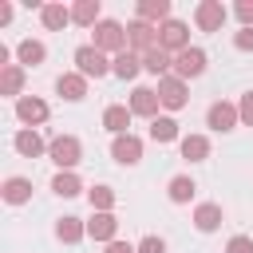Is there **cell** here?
<instances>
[{"label":"cell","mask_w":253,"mask_h":253,"mask_svg":"<svg viewBox=\"0 0 253 253\" xmlns=\"http://www.w3.org/2000/svg\"><path fill=\"white\" fill-rule=\"evenodd\" d=\"M95 47L107 55V51H126V28L119 24V20H99L95 24Z\"/></svg>","instance_id":"3957f363"},{"label":"cell","mask_w":253,"mask_h":253,"mask_svg":"<svg viewBox=\"0 0 253 253\" xmlns=\"http://www.w3.org/2000/svg\"><path fill=\"white\" fill-rule=\"evenodd\" d=\"M158 99H162V107L166 111H182L186 107V95H190V87H186V79H178V75H166V79H158Z\"/></svg>","instance_id":"8992f818"},{"label":"cell","mask_w":253,"mask_h":253,"mask_svg":"<svg viewBox=\"0 0 253 253\" xmlns=\"http://www.w3.org/2000/svg\"><path fill=\"white\" fill-rule=\"evenodd\" d=\"M126 107H130V115H142V119H150V123H154V119H158L162 99H158V91H154V87H134Z\"/></svg>","instance_id":"30bf717a"},{"label":"cell","mask_w":253,"mask_h":253,"mask_svg":"<svg viewBox=\"0 0 253 253\" xmlns=\"http://www.w3.org/2000/svg\"><path fill=\"white\" fill-rule=\"evenodd\" d=\"M233 16L241 20V28H253V0H237V8H233Z\"/></svg>","instance_id":"1f68e13d"},{"label":"cell","mask_w":253,"mask_h":253,"mask_svg":"<svg viewBox=\"0 0 253 253\" xmlns=\"http://www.w3.org/2000/svg\"><path fill=\"white\" fill-rule=\"evenodd\" d=\"M103 16H99V0H79L71 4V24H83V28H95Z\"/></svg>","instance_id":"484cf974"},{"label":"cell","mask_w":253,"mask_h":253,"mask_svg":"<svg viewBox=\"0 0 253 253\" xmlns=\"http://www.w3.org/2000/svg\"><path fill=\"white\" fill-rule=\"evenodd\" d=\"M111 71H115V75H119V79H134V75H138V71H142V55H138V51H130V47H126V51H119V55H115V59H111Z\"/></svg>","instance_id":"44dd1931"},{"label":"cell","mask_w":253,"mask_h":253,"mask_svg":"<svg viewBox=\"0 0 253 253\" xmlns=\"http://www.w3.org/2000/svg\"><path fill=\"white\" fill-rule=\"evenodd\" d=\"M0 194H4L8 206H24V202L32 198V182H28V178H8V182L0 186Z\"/></svg>","instance_id":"d4e9b609"},{"label":"cell","mask_w":253,"mask_h":253,"mask_svg":"<svg viewBox=\"0 0 253 253\" xmlns=\"http://www.w3.org/2000/svg\"><path fill=\"white\" fill-rule=\"evenodd\" d=\"M115 233H119V217H115V213H91V221H87V237H91V241L111 245V241H119Z\"/></svg>","instance_id":"7c38bea8"},{"label":"cell","mask_w":253,"mask_h":253,"mask_svg":"<svg viewBox=\"0 0 253 253\" xmlns=\"http://www.w3.org/2000/svg\"><path fill=\"white\" fill-rule=\"evenodd\" d=\"M126 47L146 55L150 47H158V28L154 24H142V20H130L126 24Z\"/></svg>","instance_id":"52a82bcc"},{"label":"cell","mask_w":253,"mask_h":253,"mask_svg":"<svg viewBox=\"0 0 253 253\" xmlns=\"http://www.w3.org/2000/svg\"><path fill=\"white\" fill-rule=\"evenodd\" d=\"M178 146H182L186 162H206L210 158V138L206 134H186V138H178Z\"/></svg>","instance_id":"603a6c76"},{"label":"cell","mask_w":253,"mask_h":253,"mask_svg":"<svg viewBox=\"0 0 253 253\" xmlns=\"http://www.w3.org/2000/svg\"><path fill=\"white\" fill-rule=\"evenodd\" d=\"M142 71H150V75L166 79V75H174V55H170V51H162V47H150V51L142 55Z\"/></svg>","instance_id":"9a60e30c"},{"label":"cell","mask_w":253,"mask_h":253,"mask_svg":"<svg viewBox=\"0 0 253 253\" xmlns=\"http://www.w3.org/2000/svg\"><path fill=\"white\" fill-rule=\"evenodd\" d=\"M55 237H59L63 245H75V241H83V237H87V221H79V217H71V213H67V217H59V221H55Z\"/></svg>","instance_id":"cb8c5ba5"},{"label":"cell","mask_w":253,"mask_h":253,"mask_svg":"<svg viewBox=\"0 0 253 253\" xmlns=\"http://www.w3.org/2000/svg\"><path fill=\"white\" fill-rule=\"evenodd\" d=\"M233 47H237V51H253V28L233 32Z\"/></svg>","instance_id":"836d02e7"},{"label":"cell","mask_w":253,"mask_h":253,"mask_svg":"<svg viewBox=\"0 0 253 253\" xmlns=\"http://www.w3.org/2000/svg\"><path fill=\"white\" fill-rule=\"evenodd\" d=\"M237 115H241V123H249V126H253V91H245V95H241Z\"/></svg>","instance_id":"d590c367"},{"label":"cell","mask_w":253,"mask_h":253,"mask_svg":"<svg viewBox=\"0 0 253 253\" xmlns=\"http://www.w3.org/2000/svg\"><path fill=\"white\" fill-rule=\"evenodd\" d=\"M16 119H20L24 126H32V130H36V126L47 119V103H43V99H36V95H20V99H16Z\"/></svg>","instance_id":"8fae6325"},{"label":"cell","mask_w":253,"mask_h":253,"mask_svg":"<svg viewBox=\"0 0 253 253\" xmlns=\"http://www.w3.org/2000/svg\"><path fill=\"white\" fill-rule=\"evenodd\" d=\"M111 158H115L119 166H138V162H142V138H138V134H119V138L111 142Z\"/></svg>","instance_id":"9c48e42d"},{"label":"cell","mask_w":253,"mask_h":253,"mask_svg":"<svg viewBox=\"0 0 253 253\" xmlns=\"http://www.w3.org/2000/svg\"><path fill=\"white\" fill-rule=\"evenodd\" d=\"M225 253H253V237H245V233H237V237H229V245H225Z\"/></svg>","instance_id":"d6a6232c"},{"label":"cell","mask_w":253,"mask_h":253,"mask_svg":"<svg viewBox=\"0 0 253 253\" xmlns=\"http://www.w3.org/2000/svg\"><path fill=\"white\" fill-rule=\"evenodd\" d=\"M150 138H154V142H174V138H178V123H174L170 115H158V119L150 123Z\"/></svg>","instance_id":"f546056e"},{"label":"cell","mask_w":253,"mask_h":253,"mask_svg":"<svg viewBox=\"0 0 253 253\" xmlns=\"http://www.w3.org/2000/svg\"><path fill=\"white\" fill-rule=\"evenodd\" d=\"M138 253H166V241L150 233V237H142V241H138Z\"/></svg>","instance_id":"e575fe53"},{"label":"cell","mask_w":253,"mask_h":253,"mask_svg":"<svg viewBox=\"0 0 253 253\" xmlns=\"http://www.w3.org/2000/svg\"><path fill=\"white\" fill-rule=\"evenodd\" d=\"M103 126L119 138V134H130L126 126H130V107H123V103H111L107 111H103Z\"/></svg>","instance_id":"ac0fdd59"},{"label":"cell","mask_w":253,"mask_h":253,"mask_svg":"<svg viewBox=\"0 0 253 253\" xmlns=\"http://www.w3.org/2000/svg\"><path fill=\"white\" fill-rule=\"evenodd\" d=\"M134 20L162 28V24L170 20V0H138V8H134Z\"/></svg>","instance_id":"5bb4252c"},{"label":"cell","mask_w":253,"mask_h":253,"mask_svg":"<svg viewBox=\"0 0 253 253\" xmlns=\"http://www.w3.org/2000/svg\"><path fill=\"white\" fill-rule=\"evenodd\" d=\"M51 190H55L59 198H75V194H83V182H79L75 170H59V174L51 178Z\"/></svg>","instance_id":"83f0119b"},{"label":"cell","mask_w":253,"mask_h":253,"mask_svg":"<svg viewBox=\"0 0 253 253\" xmlns=\"http://www.w3.org/2000/svg\"><path fill=\"white\" fill-rule=\"evenodd\" d=\"M206 123H210L213 130H221V134H225V130H233V126L241 123V115H237V107H233V103H225V99H221V103H213V107L206 111Z\"/></svg>","instance_id":"4fadbf2b"},{"label":"cell","mask_w":253,"mask_h":253,"mask_svg":"<svg viewBox=\"0 0 253 253\" xmlns=\"http://www.w3.org/2000/svg\"><path fill=\"white\" fill-rule=\"evenodd\" d=\"M194 190H198V186H194L190 174H178V178H170V186H166V194H170L174 206H186V202L194 198Z\"/></svg>","instance_id":"f1b7e54d"},{"label":"cell","mask_w":253,"mask_h":253,"mask_svg":"<svg viewBox=\"0 0 253 253\" xmlns=\"http://www.w3.org/2000/svg\"><path fill=\"white\" fill-rule=\"evenodd\" d=\"M47 158H51L59 170H75L79 158H83V142H79L75 134H55V138L47 142Z\"/></svg>","instance_id":"6da1fadb"},{"label":"cell","mask_w":253,"mask_h":253,"mask_svg":"<svg viewBox=\"0 0 253 253\" xmlns=\"http://www.w3.org/2000/svg\"><path fill=\"white\" fill-rule=\"evenodd\" d=\"M202 71H206V51H202V47H186V51L174 55V75H178V79L190 83V79H198Z\"/></svg>","instance_id":"ba28073f"},{"label":"cell","mask_w":253,"mask_h":253,"mask_svg":"<svg viewBox=\"0 0 253 253\" xmlns=\"http://www.w3.org/2000/svg\"><path fill=\"white\" fill-rule=\"evenodd\" d=\"M107 253H138V245H130V241H111Z\"/></svg>","instance_id":"8d00e7d4"},{"label":"cell","mask_w":253,"mask_h":253,"mask_svg":"<svg viewBox=\"0 0 253 253\" xmlns=\"http://www.w3.org/2000/svg\"><path fill=\"white\" fill-rule=\"evenodd\" d=\"M158 47L162 51H170V55H178V51H186L190 47V28L182 24V20H166L162 28H158Z\"/></svg>","instance_id":"277c9868"},{"label":"cell","mask_w":253,"mask_h":253,"mask_svg":"<svg viewBox=\"0 0 253 253\" xmlns=\"http://www.w3.org/2000/svg\"><path fill=\"white\" fill-rule=\"evenodd\" d=\"M40 20H43L47 32H63L71 24V8H63V4H40Z\"/></svg>","instance_id":"ffe728a7"},{"label":"cell","mask_w":253,"mask_h":253,"mask_svg":"<svg viewBox=\"0 0 253 253\" xmlns=\"http://www.w3.org/2000/svg\"><path fill=\"white\" fill-rule=\"evenodd\" d=\"M87 198H91V210H95V213H111V210H115V190H111V186H91Z\"/></svg>","instance_id":"4dcf8cb0"},{"label":"cell","mask_w":253,"mask_h":253,"mask_svg":"<svg viewBox=\"0 0 253 253\" xmlns=\"http://www.w3.org/2000/svg\"><path fill=\"white\" fill-rule=\"evenodd\" d=\"M20 91H24V67H20V63H8V67H0V95H8V99H20Z\"/></svg>","instance_id":"7402d4cb"},{"label":"cell","mask_w":253,"mask_h":253,"mask_svg":"<svg viewBox=\"0 0 253 253\" xmlns=\"http://www.w3.org/2000/svg\"><path fill=\"white\" fill-rule=\"evenodd\" d=\"M16 55H20V63H24V67H40V63L47 59V47H43L40 40H20Z\"/></svg>","instance_id":"4316f807"},{"label":"cell","mask_w":253,"mask_h":253,"mask_svg":"<svg viewBox=\"0 0 253 253\" xmlns=\"http://www.w3.org/2000/svg\"><path fill=\"white\" fill-rule=\"evenodd\" d=\"M12 146L24 154V158H40L43 150H47V142L40 138V130H32V126H24V130H16V138H12Z\"/></svg>","instance_id":"e0dca14e"},{"label":"cell","mask_w":253,"mask_h":253,"mask_svg":"<svg viewBox=\"0 0 253 253\" xmlns=\"http://www.w3.org/2000/svg\"><path fill=\"white\" fill-rule=\"evenodd\" d=\"M75 71H79L83 79H99V75L111 71V59H107L95 43H83V47H75Z\"/></svg>","instance_id":"7a4b0ae2"},{"label":"cell","mask_w":253,"mask_h":253,"mask_svg":"<svg viewBox=\"0 0 253 253\" xmlns=\"http://www.w3.org/2000/svg\"><path fill=\"white\" fill-rule=\"evenodd\" d=\"M55 91H59L67 103H79V99L87 95V79H83L79 71H63V75L55 79Z\"/></svg>","instance_id":"2e32d148"},{"label":"cell","mask_w":253,"mask_h":253,"mask_svg":"<svg viewBox=\"0 0 253 253\" xmlns=\"http://www.w3.org/2000/svg\"><path fill=\"white\" fill-rule=\"evenodd\" d=\"M225 20H229V12H225L221 0H202V4L194 8V24H198V32H221Z\"/></svg>","instance_id":"5b68a950"},{"label":"cell","mask_w":253,"mask_h":253,"mask_svg":"<svg viewBox=\"0 0 253 253\" xmlns=\"http://www.w3.org/2000/svg\"><path fill=\"white\" fill-rule=\"evenodd\" d=\"M221 221H225V213H221V206H217V202H202V206L194 210V225H198L202 233H213Z\"/></svg>","instance_id":"d6986e66"}]
</instances>
